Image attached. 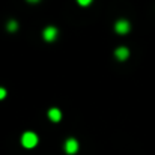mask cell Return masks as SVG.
<instances>
[{"mask_svg": "<svg viewBox=\"0 0 155 155\" xmlns=\"http://www.w3.org/2000/svg\"><path fill=\"white\" fill-rule=\"evenodd\" d=\"M38 142H39V139H38L36 133H33V131H26V133L21 136V145H23L24 148H27V149L35 148V146L38 145Z\"/></svg>", "mask_w": 155, "mask_h": 155, "instance_id": "1", "label": "cell"}, {"mask_svg": "<svg viewBox=\"0 0 155 155\" xmlns=\"http://www.w3.org/2000/svg\"><path fill=\"white\" fill-rule=\"evenodd\" d=\"M130 30H131V24H130L128 20L120 18V20H117V21L114 23V32H116V33H119V35H127Z\"/></svg>", "mask_w": 155, "mask_h": 155, "instance_id": "2", "label": "cell"}, {"mask_svg": "<svg viewBox=\"0 0 155 155\" xmlns=\"http://www.w3.org/2000/svg\"><path fill=\"white\" fill-rule=\"evenodd\" d=\"M57 36H59V30H57V27H54V26H47V27L42 30V38H44L47 42L56 41Z\"/></svg>", "mask_w": 155, "mask_h": 155, "instance_id": "3", "label": "cell"}, {"mask_svg": "<svg viewBox=\"0 0 155 155\" xmlns=\"http://www.w3.org/2000/svg\"><path fill=\"white\" fill-rule=\"evenodd\" d=\"M63 148H65V152H66V154L72 155V154H75V152L78 151V142H77L75 139L69 137V139H66Z\"/></svg>", "mask_w": 155, "mask_h": 155, "instance_id": "4", "label": "cell"}, {"mask_svg": "<svg viewBox=\"0 0 155 155\" xmlns=\"http://www.w3.org/2000/svg\"><path fill=\"white\" fill-rule=\"evenodd\" d=\"M114 57H116L119 62H124V60H127V59L130 57V50H128L127 47H117V48L114 50Z\"/></svg>", "mask_w": 155, "mask_h": 155, "instance_id": "5", "label": "cell"}, {"mask_svg": "<svg viewBox=\"0 0 155 155\" xmlns=\"http://www.w3.org/2000/svg\"><path fill=\"white\" fill-rule=\"evenodd\" d=\"M48 119H50L51 122H59V120L62 119V111H60L57 107H51V108L48 110Z\"/></svg>", "mask_w": 155, "mask_h": 155, "instance_id": "6", "label": "cell"}, {"mask_svg": "<svg viewBox=\"0 0 155 155\" xmlns=\"http://www.w3.org/2000/svg\"><path fill=\"white\" fill-rule=\"evenodd\" d=\"M17 29H18V23H17L15 20L8 21V24H6V30H8V32H15Z\"/></svg>", "mask_w": 155, "mask_h": 155, "instance_id": "7", "label": "cell"}, {"mask_svg": "<svg viewBox=\"0 0 155 155\" xmlns=\"http://www.w3.org/2000/svg\"><path fill=\"white\" fill-rule=\"evenodd\" d=\"M92 2H94V0H77V3H78L80 6H89Z\"/></svg>", "mask_w": 155, "mask_h": 155, "instance_id": "8", "label": "cell"}, {"mask_svg": "<svg viewBox=\"0 0 155 155\" xmlns=\"http://www.w3.org/2000/svg\"><path fill=\"white\" fill-rule=\"evenodd\" d=\"M6 98V89L5 87H0V101Z\"/></svg>", "mask_w": 155, "mask_h": 155, "instance_id": "9", "label": "cell"}, {"mask_svg": "<svg viewBox=\"0 0 155 155\" xmlns=\"http://www.w3.org/2000/svg\"><path fill=\"white\" fill-rule=\"evenodd\" d=\"M27 2H29V3H32V5H35V3H39L41 0H27Z\"/></svg>", "mask_w": 155, "mask_h": 155, "instance_id": "10", "label": "cell"}]
</instances>
